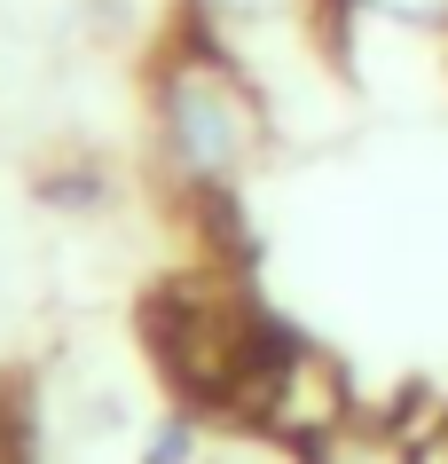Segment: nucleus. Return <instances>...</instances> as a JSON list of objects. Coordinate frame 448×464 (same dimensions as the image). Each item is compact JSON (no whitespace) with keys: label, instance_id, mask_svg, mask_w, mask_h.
Returning <instances> with one entry per match:
<instances>
[{"label":"nucleus","instance_id":"f257e3e1","mask_svg":"<svg viewBox=\"0 0 448 464\" xmlns=\"http://www.w3.org/2000/svg\"><path fill=\"white\" fill-rule=\"evenodd\" d=\"M149 150L181 197H236L268 150V87L221 40L181 32L149 72Z\"/></svg>","mask_w":448,"mask_h":464},{"label":"nucleus","instance_id":"f03ea898","mask_svg":"<svg viewBox=\"0 0 448 464\" xmlns=\"http://www.w3.org/2000/svg\"><path fill=\"white\" fill-rule=\"evenodd\" d=\"M315 8H323V0H189V32L221 40L228 55L252 63V48H268L283 32H307Z\"/></svg>","mask_w":448,"mask_h":464},{"label":"nucleus","instance_id":"7ed1b4c3","mask_svg":"<svg viewBox=\"0 0 448 464\" xmlns=\"http://www.w3.org/2000/svg\"><path fill=\"white\" fill-rule=\"evenodd\" d=\"M299 464H424V449H409L394 425H362V417H347V425H330V433L307 440Z\"/></svg>","mask_w":448,"mask_h":464},{"label":"nucleus","instance_id":"20e7f679","mask_svg":"<svg viewBox=\"0 0 448 464\" xmlns=\"http://www.w3.org/2000/svg\"><path fill=\"white\" fill-rule=\"evenodd\" d=\"M213 457V425L197 410H157L134 440V464H205Z\"/></svg>","mask_w":448,"mask_h":464},{"label":"nucleus","instance_id":"39448f33","mask_svg":"<svg viewBox=\"0 0 448 464\" xmlns=\"http://www.w3.org/2000/svg\"><path fill=\"white\" fill-rule=\"evenodd\" d=\"M377 24H409V32H448V0H354Z\"/></svg>","mask_w":448,"mask_h":464},{"label":"nucleus","instance_id":"423d86ee","mask_svg":"<svg viewBox=\"0 0 448 464\" xmlns=\"http://www.w3.org/2000/svg\"><path fill=\"white\" fill-rule=\"evenodd\" d=\"M424 464H433V457H424Z\"/></svg>","mask_w":448,"mask_h":464}]
</instances>
